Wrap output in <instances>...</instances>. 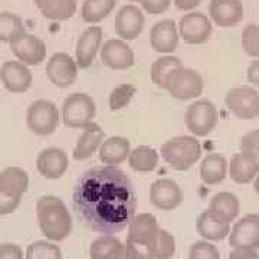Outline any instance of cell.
Instances as JSON below:
<instances>
[{"instance_id": "836d02e7", "label": "cell", "mask_w": 259, "mask_h": 259, "mask_svg": "<svg viewBox=\"0 0 259 259\" xmlns=\"http://www.w3.org/2000/svg\"><path fill=\"white\" fill-rule=\"evenodd\" d=\"M117 0H85L81 8V16L87 23H100L111 13Z\"/></svg>"}, {"instance_id": "9a60e30c", "label": "cell", "mask_w": 259, "mask_h": 259, "mask_svg": "<svg viewBox=\"0 0 259 259\" xmlns=\"http://www.w3.org/2000/svg\"><path fill=\"white\" fill-rule=\"evenodd\" d=\"M102 45V28L101 26H90L83 30L81 36L76 40L75 47V61L78 68L87 69L94 64L97 54L100 52Z\"/></svg>"}, {"instance_id": "b9f144b4", "label": "cell", "mask_w": 259, "mask_h": 259, "mask_svg": "<svg viewBox=\"0 0 259 259\" xmlns=\"http://www.w3.org/2000/svg\"><path fill=\"white\" fill-rule=\"evenodd\" d=\"M20 200H22V197H16V196L0 192V216H6V214L15 212L20 204Z\"/></svg>"}, {"instance_id": "5bb4252c", "label": "cell", "mask_w": 259, "mask_h": 259, "mask_svg": "<svg viewBox=\"0 0 259 259\" xmlns=\"http://www.w3.org/2000/svg\"><path fill=\"white\" fill-rule=\"evenodd\" d=\"M150 200L160 210L170 212L182 204L183 192L175 180L158 179L150 187Z\"/></svg>"}, {"instance_id": "83f0119b", "label": "cell", "mask_w": 259, "mask_h": 259, "mask_svg": "<svg viewBox=\"0 0 259 259\" xmlns=\"http://www.w3.org/2000/svg\"><path fill=\"white\" fill-rule=\"evenodd\" d=\"M42 16L51 20H68L76 13V0H33Z\"/></svg>"}, {"instance_id": "681fc988", "label": "cell", "mask_w": 259, "mask_h": 259, "mask_svg": "<svg viewBox=\"0 0 259 259\" xmlns=\"http://www.w3.org/2000/svg\"><path fill=\"white\" fill-rule=\"evenodd\" d=\"M253 189H255V192L259 194V175L255 177V180H253Z\"/></svg>"}, {"instance_id": "7c38bea8", "label": "cell", "mask_w": 259, "mask_h": 259, "mask_svg": "<svg viewBox=\"0 0 259 259\" xmlns=\"http://www.w3.org/2000/svg\"><path fill=\"white\" fill-rule=\"evenodd\" d=\"M9 45L19 62L28 66L42 64L47 58V44L40 37L30 35L28 32Z\"/></svg>"}, {"instance_id": "f546056e", "label": "cell", "mask_w": 259, "mask_h": 259, "mask_svg": "<svg viewBox=\"0 0 259 259\" xmlns=\"http://www.w3.org/2000/svg\"><path fill=\"white\" fill-rule=\"evenodd\" d=\"M183 64L180 61V58L173 55H164L157 58L153 65H151V71H150V75H151V81L153 83L164 90V85H166L167 78L170 75L173 74L175 71H177L179 68H182Z\"/></svg>"}, {"instance_id": "d4e9b609", "label": "cell", "mask_w": 259, "mask_h": 259, "mask_svg": "<svg viewBox=\"0 0 259 259\" xmlns=\"http://www.w3.org/2000/svg\"><path fill=\"white\" fill-rule=\"evenodd\" d=\"M29 175L22 167H6L0 173V192L22 197L28 192Z\"/></svg>"}, {"instance_id": "f907efd6", "label": "cell", "mask_w": 259, "mask_h": 259, "mask_svg": "<svg viewBox=\"0 0 259 259\" xmlns=\"http://www.w3.org/2000/svg\"><path fill=\"white\" fill-rule=\"evenodd\" d=\"M256 118H259V101H258V108H256Z\"/></svg>"}, {"instance_id": "484cf974", "label": "cell", "mask_w": 259, "mask_h": 259, "mask_svg": "<svg viewBox=\"0 0 259 259\" xmlns=\"http://www.w3.org/2000/svg\"><path fill=\"white\" fill-rule=\"evenodd\" d=\"M158 231L157 219L151 213L134 214L128 223V239L141 243H150Z\"/></svg>"}, {"instance_id": "f5cc1de1", "label": "cell", "mask_w": 259, "mask_h": 259, "mask_svg": "<svg viewBox=\"0 0 259 259\" xmlns=\"http://www.w3.org/2000/svg\"><path fill=\"white\" fill-rule=\"evenodd\" d=\"M0 85H2V82H0Z\"/></svg>"}, {"instance_id": "4fadbf2b", "label": "cell", "mask_w": 259, "mask_h": 259, "mask_svg": "<svg viewBox=\"0 0 259 259\" xmlns=\"http://www.w3.org/2000/svg\"><path fill=\"white\" fill-rule=\"evenodd\" d=\"M0 82L9 93H26L33 83V75L28 65L19 61H6L0 68Z\"/></svg>"}, {"instance_id": "1f68e13d", "label": "cell", "mask_w": 259, "mask_h": 259, "mask_svg": "<svg viewBox=\"0 0 259 259\" xmlns=\"http://www.w3.org/2000/svg\"><path fill=\"white\" fill-rule=\"evenodd\" d=\"M209 209L218 212L219 214L225 216L228 221L233 222L239 214L241 202L236 194L231 193V192H221V193H216L213 196L210 204H209Z\"/></svg>"}, {"instance_id": "4316f807", "label": "cell", "mask_w": 259, "mask_h": 259, "mask_svg": "<svg viewBox=\"0 0 259 259\" xmlns=\"http://www.w3.org/2000/svg\"><path fill=\"white\" fill-rule=\"evenodd\" d=\"M228 176V160L219 153H210L202 160L200 177L203 183L214 186L222 183Z\"/></svg>"}, {"instance_id": "9c48e42d", "label": "cell", "mask_w": 259, "mask_h": 259, "mask_svg": "<svg viewBox=\"0 0 259 259\" xmlns=\"http://www.w3.org/2000/svg\"><path fill=\"white\" fill-rule=\"evenodd\" d=\"M259 93L250 87L232 88L226 94V107L228 110L241 120H252L256 117Z\"/></svg>"}, {"instance_id": "4dcf8cb0", "label": "cell", "mask_w": 259, "mask_h": 259, "mask_svg": "<svg viewBox=\"0 0 259 259\" xmlns=\"http://www.w3.org/2000/svg\"><path fill=\"white\" fill-rule=\"evenodd\" d=\"M148 248L151 259H171L176 253V239L168 231L158 228Z\"/></svg>"}, {"instance_id": "7dc6e473", "label": "cell", "mask_w": 259, "mask_h": 259, "mask_svg": "<svg viewBox=\"0 0 259 259\" xmlns=\"http://www.w3.org/2000/svg\"><path fill=\"white\" fill-rule=\"evenodd\" d=\"M202 0H175V6L179 10H193L200 5Z\"/></svg>"}, {"instance_id": "44dd1931", "label": "cell", "mask_w": 259, "mask_h": 259, "mask_svg": "<svg viewBox=\"0 0 259 259\" xmlns=\"http://www.w3.org/2000/svg\"><path fill=\"white\" fill-rule=\"evenodd\" d=\"M196 228H197L199 235L206 241L219 242L223 241L226 236H229L231 221H228L225 216L219 214L218 212L207 209L203 213H200Z\"/></svg>"}, {"instance_id": "e575fe53", "label": "cell", "mask_w": 259, "mask_h": 259, "mask_svg": "<svg viewBox=\"0 0 259 259\" xmlns=\"http://www.w3.org/2000/svg\"><path fill=\"white\" fill-rule=\"evenodd\" d=\"M124 249V243L115 235H101L90 246L91 259H110Z\"/></svg>"}, {"instance_id": "8fae6325", "label": "cell", "mask_w": 259, "mask_h": 259, "mask_svg": "<svg viewBox=\"0 0 259 259\" xmlns=\"http://www.w3.org/2000/svg\"><path fill=\"white\" fill-rule=\"evenodd\" d=\"M102 64L114 71L130 69L136 64L134 52L128 44L122 39H108L100 49Z\"/></svg>"}, {"instance_id": "8d00e7d4", "label": "cell", "mask_w": 259, "mask_h": 259, "mask_svg": "<svg viewBox=\"0 0 259 259\" xmlns=\"http://www.w3.org/2000/svg\"><path fill=\"white\" fill-rule=\"evenodd\" d=\"M136 93H137V88L131 83H121L118 87H115L110 94V108L112 111L122 110L124 107L128 105Z\"/></svg>"}, {"instance_id": "7bdbcfd3", "label": "cell", "mask_w": 259, "mask_h": 259, "mask_svg": "<svg viewBox=\"0 0 259 259\" xmlns=\"http://www.w3.org/2000/svg\"><path fill=\"white\" fill-rule=\"evenodd\" d=\"M140 3L150 15H161L170 8L171 0H141Z\"/></svg>"}, {"instance_id": "5b68a950", "label": "cell", "mask_w": 259, "mask_h": 259, "mask_svg": "<svg viewBox=\"0 0 259 259\" xmlns=\"http://www.w3.org/2000/svg\"><path fill=\"white\" fill-rule=\"evenodd\" d=\"M61 114L55 104L49 100H36L29 105L26 125L36 136H51L58 130Z\"/></svg>"}, {"instance_id": "bcb514c9", "label": "cell", "mask_w": 259, "mask_h": 259, "mask_svg": "<svg viewBox=\"0 0 259 259\" xmlns=\"http://www.w3.org/2000/svg\"><path fill=\"white\" fill-rule=\"evenodd\" d=\"M246 76H248L249 83L259 88V58L250 62L249 66H248V71H246Z\"/></svg>"}, {"instance_id": "277c9868", "label": "cell", "mask_w": 259, "mask_h": 259, "mask_svg": "<svg viewBox=\"0 0 259 259\" xmlns=\"http://www.w3.org/2000/svg\"><path fill=\"white\" fill-rule=\"evenodd\" d=\"M97 105L91 95L74 93L66 97L62 105V120L71 128H85L94 122Z\"/></svg>"}, {"instance_id": "ffe728a7", "label": "cell", "mask_w": 259, "mask_h": 259, "mask_svg": "<svg viewBox=\"0 0 259 259\" xmlns=\"http://www.w3.org/2000/svg\"><path fill=\"white\" fill-rule=\"evenodd\" d=\"M243 3L241 0H212L209 15L219 28H233L243 19Z\"/></svg>"}, {"instance_id": "d6a6232c", "label": "cell", "mask_w": 259, "mask_h": 259, "mask_svg": "<svg viewBox=\"0 0 259 259\" xmlns=\"http://www.w3.org/2000/svg\"><path fill=\"white\" fill-rule=\"evenodd\" d=\"M25 33L26 29L20 16L12 12H0V42L12 44Z\"/></svg>"}, {"instance_id": "e0dca14e", "label": "cell", "mask_w": 259, "mask_h": 259, "mask_svg": "<svg viewBox=\"0 0 259 259\" xmlns=\"http://www.w3.org/2000/svg\"><path fill=\"white\" fill-rule=\"evenodd\" d=\"M144 15L140 8L134 5H127L122 6L118 13L115 15L114 26H115V33L125 42L134 40L140 36V33L144 29Z\"/></svg>"}, {"instance_id": "7402d4cb", "label": "cell", "mask_w": 259, "mask_h": 259, "mask_svg": "<svg viewBox=\"0 0 259 259\" xmlns=\"http://www.w3.org/2000/svg\"><path fill=\"white\" fill-rule=\"evenodd\" d=\"M228 175L238 185H248L259 175V160L248 153H236L228 163Z\"/></svg>"}, {"instance_id": "f1b7e54d", "label": "cell", "mask_w": 259, "mask_h": 259, "mask_svg": "<svg viewBox=\"0 0 259 259\" xmlns=\"http://www.w3.org/2000/svg\"><path fill=\"white\" fill-rule=\"evenodd\" d=\"M127 160L133 170L147 173V171H153L157 167L160 154L150 146H139L130 151Z\"/></svg>"}, {"instance_id": "f6af8a7d", "label": "cell", "mask_w": 259, "mask_h": 259, "mask_svg": "<svg viewBox=\"0 0 259 259\" xmlns=\"http://www.w3.org/2000/svg\"><path fill=\"white\" fill-rule=\"evenodd\" d=\"M228 259H259V253L253 248H233Z\"/></svg>"}, {"instance_id": "2e32d148", "label": "cell", "mask_w": 259, "mask_h": 259, "mask_svg": "<svg viewBox=\"0 0 259 259\" xmlns=\"http://www.w3.org/2000/svg\"><path fill=\"white\" fill-rule=\"evenodd\" d=\"M229 245L233 248H259V214L250 213L233 225L229 232Z\"/></svg>"}, {"instance_id": "816d5d0a", "label": "cell", "mask_w": 259, "mask_h": 259, "mask_svg": "<svg viewBox=\"0 0 259 259\" xmlns=\"http://www.w3.org/2000/svg\"><path fill=\"white\" fill-rule=\"evenodd\" d=\"M128 2H141V0H128Z\"/></svg>"}, {"instance_id": "3957f363", "label": "cell", "mask_w": 259, "mask_h": 259, "mask_svg": "<svg viewBox=\"0 0 259 259\" xmlns=\"http://www.w3.org/2000/svg\"><path fill=\"white\" fill-rule=\"evenodd\" d=\"M161 158L177 171H186L202 157V146L196 137L177 136L167 140L160 148Z\"/></svg>"}, {"instance_id": "ee69618b", "label": "cell", "mask_w": 259, "mask_h": 259, "mask_svg": "<svg viewBox=\"0 0 259 259\" xmlns=\"http://www.w3.org/2000/svg\"><path fill=\"white\" fill-rule=\"evenodd\" d=\"M0 259H23V250L16 243H2Z\"/></svg>"}, {"instance_id": "52a82bcc", "label": "cell", "mask_w": 259, "mask_h": 259, "mask_svg": "<svg viewBox=\"0 0 259 259\" xmlns=\"http://www.w3.org/2000/svg\"><path fill=\"white\" fill-rule=\"evenodd\" d=\"M204 82L202 75L192 68L182 66L167 78L164 90L177 100H193L202 95Z\"/></svg>"}, {"instance_id": "cb8c5ba5", "label": "cell", "mask_w": 259, "mask_h": 259, "mask_svg": "<svg viewBox=\"0 0 259 259\" xmlns=\"http://www.w3.org/2000/svg\"><path fill=\"white\" fill-rule=\"evenodd\" d=\"M131 151V144L125 137H110L104 140L101 147L98 150L100 160L107 166H118L128 158Z\"/></svg>"}, {"instance_id": "8992f818", "label": "cell", "mask_w": 259, "mask_h": 259, "mask_svg": "<svg viewBox=\"0 0 259 259\" xmlns=\"http://www.w3.org/2000/svg\"><path fill=\"white\" fill-rule=\"evenodd\" d=\"M186 127L194 137H206L216 128L219 112L216 105L209 100H199L187 107Z\"/></svg>"}, {"instance_id": "f35d334b", "label": "cell", "mask_w": 259, "mask_h": 259, "mask_svg": "<svg viewBox=\"0 0 259 259\" xmlns=\"http://www.w3.org/2000/svg\"><path fill=\"white\" fill-rule=\"evenodd\" d=\"M189 259H221V252L210 242H194L189 250Z\"/></svg>"}, {"instance_id": "d6986e66", "label": "cell", "mask_w": 259, "mask_h": 259, "mask_svg": "<svg viewBox=\"0 0 259 259\" xmlns=\"http://www.w3.org/2000/svg\"><path fill=\"white\" fill-rule=\"evenodd\" d=\"M68 166H69L68 154L62 148L49 147L42 150L37 154V171L45 179H51V180L61 179L68 170Z\"/></svg>"}, {"instance_id": "74e56055", "label": "cell", "mask_w": 259, "mask_h": 259, "mask_svg": "<svg viewBox=\"0 0 259 259\" xmlns=\"http://www.w3.org/2000/svg\"><path fill=\"white\" fill-rule=\"evenodd\" d=\"M242 48L246 55L259 58V26L248 25L242 32Z\"/></svg>"}, {"instance_id": "ba28073f", "label": "cell", "mask_w": 259, "mask_h": 259, "mask_svg": "<svg viewBox=\"0 0 259 259\" xmlns=\"http://www.w3.org/2000/svg\"><path fill=\"white\" fill-rule=\"evenodd\" d=\"M179 36L189 45H202L212 36L210 19L202 12H190L179 22Z\"/></svg>"}, {"instance_id": "603a6c76", "label": "cell", "mask_w": 259, "mask_h": 259, "mask_svg": "<svg viewBox=\"0 0 259 259\" xmlns=\"http://www.w3.org/2000/svg\"><path fill=\"white\" fill-rule=\"evenodd\" d=\"M82 130V134L79 136L78 143L74 148V158L78 161H83L93 157L100 150L104 141V130L101 128L100 124L91 122Z\"/></svg>"}, {"instance_id": "30bf717a", "label": "cell", "mask_w": 259, "mask_h": 259, "mask_svg": "<svg viewBox=\"0 0 259 259\" xmlns=\"http://www.w3.org/2000/svg\"><path fill=\"white\" fill-rule=\"evenodd\" d=\"M47 75L58 88H69L78 76L76 61L69 54L56 52L48 61Z\"/></svg>"}, {"instance_id": "6da1fadb", "label": "cell", "mask_w": 259, "mask_h": 259, "mask_svg": "<svg viewBox=\"0 0 259 259\" xmlns=\"http://www.w3.org/2000/svg\"><path fill=\"white\" fill-rule=\"evenodd\" d=\"M72 206L85 228L114 235L128 226L137 210V193L131 179L117 166H97L76 180Z\"/></svg>"}, {"instance_id": "60d3db41", "label": "cell", "mask_w": 259, "mask_h": 259, "mask_svg": "<svg viewBox=\"0 0 259 259\" xmlns=\"http://www.w3.org/2000/svg\"><path fill=\"white\" fill-rule=\"evenodd\" d=\"M124 248L127 250L130 259H151L150 248H148L147 243L131 241L127 238V242L124 243Z\"/></svg>"}, {"instance_id": "ab89813d", "label": "cell", "mask_w": 259, "mask_h": 259, "mask_svg": "<svg viewBox=\"0 0 259 259\" xmlns=\"http://www.w3.org/2000/svg\"><path fill=\"white\" fill-rule=\"evenodd\" d=\"M239 150L259 160V128L246 133L239 141Z\"/></svg>"}, {"instance_id": "d590c367", "label": "cell", "mask_w": 259, "mask_h": 259, "mask_svg": "<svg viewBox=\"0 0 259 259\" xmlns=\"http://www.w3.org/2000/svg\"><path fill=\"white\" fill-rule=\"evenodd\" d=\"M25 259H62V250L54 242L36 241L28 246Z\"/></svg>"}, {"instance_id": "7a4b0ae2", "label": "cell", "mask_w": 259, "mask_h": 259, "mask_svg": "<svg viewBox=\"0 0 259 259\" xmlns=\"http://www.w3.org/2000/svg\"><path fill=\"white\" fill-rule=\"evenodd\" d=\"M36 216L40 231L49 241H64L72 232L71 213L56 196H42L37 200Z\"/></svg>"}, {"instance_id": "ac0fdd59", "label": "cell", "mask_w": 259, "mask_h": 259, "mask_svg": "<svg viewBox=\"0 0 259 259\" xmlns=\"http://www.w3.org/2000/svg\"><path fill=\"white\" fill-rule=\"evenodd\" d=\"M179 30L171 19H163L154 23L150 30V45L158 54H171L179 47Z\"/></svg>"}, {"instance_id": "c3c4849f", "label": "cell", "mask_w": 259, "mask_h": 259, "mask_svg": "<svg viewBox=\"0 0 259 259\" xmlns=\"http://www.w3.org/2000/svg\"><path fill=\"white\" fill-rule=\"evenodd\" d=\"M110 259H130L128 253H127V250H125V248L121 250V252H118L117 255H114V256H111Z\"/></svg>"}]
</instances>
